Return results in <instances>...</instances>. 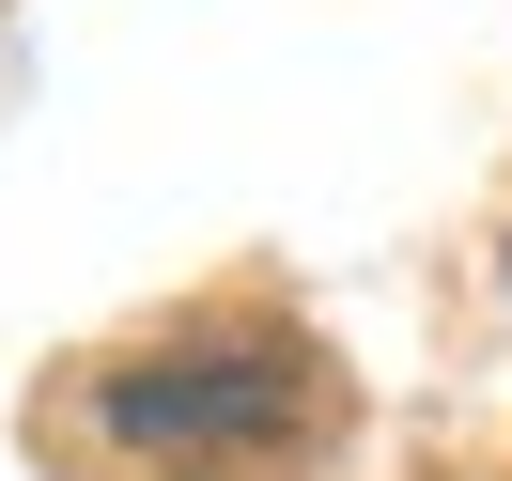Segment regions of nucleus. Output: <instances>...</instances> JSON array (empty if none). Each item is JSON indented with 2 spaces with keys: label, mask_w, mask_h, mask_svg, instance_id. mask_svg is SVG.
Instances as JSON below:
<instances>
[{
  "label": "nucleus",
  "mask_w": 512,
  "mask_h": 481,
  "mask_svg": "<svg viewBox=\"0 0 512 481\" xmlns=\"http://www.w3.org/2000/svg\"><path fill=\"white\" fill-rule=\"evenodd\" d=\"M326 419L311 342L249 326V342H156V357H109L94 373V450L140 481H264L295 466Z\"/></svg>",
  "instance_id": "1"
}]
</instances>
